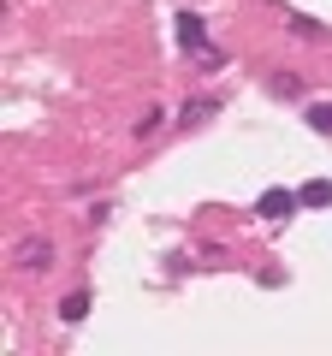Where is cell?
<instances>
[{"mask_svg": "<svg viewBox=\"0 0 332 356\" xmlns=\"http://www.w3.org/2000/svg\"><path fill=\"white\" fill-rule=\"evenodd\" d=\"M285 24H291L297 36H320V24H315V18H308V13H285Z\"/></svg>", "mask_w": 332, "mask_h": 356, "instance_id": "cell-9", "label": "cell"}, {"mask_svg": "<svg viewBox=\"0 0 332 356\" xmlns=\"http://www.w3.org/2000/svg\"><path fill=\"white\" fill-rule=\"evenodd\" d=\"M83 315H90V291H72V297L60 303V321H65V327H77Z\"/></svg>", "mask_w": 332, "mask_h": 356, "instance_id": "cell-6", "label": "cell"}, {"mask_svg": "<svg viewBox=\"0 0 332 356\" xmlns=\"http://www.w3.org/2000/svg\"><path fill=\"white\" fill-rule=\"evenodd\" d=\"M308 125H315L320 137H332V102H315V107H308Z\"/></svg>", "mask_w": 332, "mask_h": 356, "instance_id": "cell-7", "label": "cell"}, {"mask_svg": "<svg viewBox=\"0 0 332 356\" xmlns=\"http://www.w3.org/2000/svg\"><path fill=\"white\" fill-rule=\"evenodd\" d=\"M297 208H303V202H297V191H279V184H273V191H261L256 214H261V220H291Z\"/></svg>", "mask_w": 332, "mask_h": 356, "instance_id": "cell-2", "label": "cell"}, {"mask_svg": "<svg viewBox=\"0 0 332 356\" xmlns=\"http://www.w3.org/2000/svg\"><path fill=\"white\" fill-rule=\"evenodd\" d=\"M160 107H142V119H137V125H131V131H137V137H154V131H160Z\"/></svg>", "mask_w": 332, "mask_h": 356, "instance_id": "cell-8", "label": "cell"}, {"mask_svg": "<svg viewBox=\"0 0 332 356\" xmlns=\"http://www.w3.org/2000/svg\"><path fill=\"white\" fill-rule=\"evenodd\" d=\"M179 48H190V54H208V24L196 13H179Z\"/></svg>", "mask_w": 332, "mask_h": 356, "instance_id": "cell-3", "label": "cell"}, {"mask_svg": "<svg viewBox=\"0 0 332 356\" xmlns=\"http://www.w3.org/2000/svg\"><path fill=\"white\" fill-rule=\"evenodd\" d=\"M13 261H18V273H48V267H53V238H48V232H30V238H18Z\"/></svg>", "mask_w": 332, "mask_h": 356, "instance_id": "cell-1", "label": "cell"}, {"mask_svg": "<svg viewBox=\"0 0 332 356\" xmlns=\"http://www.w3.org/2000/svg\"><path fill=\"white\" fill-rule=\"evenodd\" d=\"M297 202H303V208H332V184H326V178H308L303 191H297Z\"/></svg>", "mask_w": 332, "mask_h": 356, "instance_id": "cell-5", "label": "cell"}, {"mask_svg": "<svg viewBox=\"0 0 332 356\" xmlns=\"http://www.w3.org/2000/svg\"><path fill=\"white\" fill-rule=\"evenodd\" d=\"M208 113H219V95H196V102H184V113H179V125H202Z\"/></svg>", "mask_w": 332, "mask_h": 356, "instance_id": "cell-4", "label": "cell"}]
</instances>
